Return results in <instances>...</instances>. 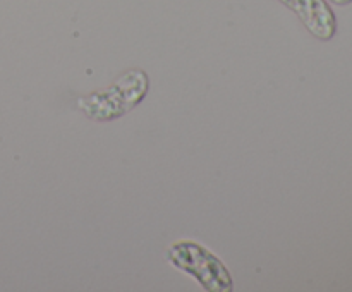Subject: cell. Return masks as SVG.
<instances>
[{
	"label": "cell",
	"mask_w": 352,
	"mask_h": 292,
	"mask_svg": "<svg viewBox=\"0 0 352 292\" xmlns=\"http://www.w3.org/2000/svg\"><path fill=\"white\" fill-rule=\"evenodd\" d=\"M167 260L177 270L192 275L206 291H232L234 280L226 265L195 240H179L172 244L167 249Z\"/></svg>",
	"instance_id": "obj_2"
},
{
	"label": "cell",
	"mask_w": 352,
	"mask_h": 292,
	"mask_svg": "<svg viewBox=\"0 0 352 292\" xmlns=\"http://www.w3.org/2000/svg\"><path fill=\"white\" fill-rule=\"evenodd\" d=\"M150 88L143 71H129L109 89L78 100V106L93 120H113L138 105Z\"/></svg>",
	"instance_id": "obj_1"
},
{
	"label": "cell",
	"mask_w": 352,
	"mask_h": 292,
	"mask_svg": "<svg viewBox=\"0 0 352 292\" xmlns=\"http://www.w3.org/2000/svg\"><path fill=\"white\" fill-rule=\"evenodd\" d=\"M329 2L336 3V5H347V3H352V0H329Z\"/></svg>",
	"instance_id": "obj_4"
},
{
	"label": "cell",
	"mask_w": 352,
	"mask_h": 292,
	"mask_svg": "<svg viewBox=\"0 0 352 292\" xmlns=\"http://www.w3.org/2000/svg\"><path fill=\"white\" fill-rule=\"evenodd\" d=\"M296 14L315 38L329 41L337 33V17L327 0H278Z\"/></svg>",
	"instance_id": "obj_3"
}]
</instances>
